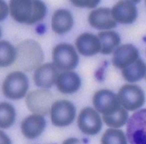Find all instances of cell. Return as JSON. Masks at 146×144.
I'll return each mask as SVG.
<instances>
[{
	"mask_svg": "<svg viewBox=\"0 0 146 144\" xmlns=\"http://www.w3.org/2000/svg\"><path fill=\"white\" fill-rule=\"evenodd\" d=\"M10 14L16 21L33 24L44 19L46 8L42 1L13 0L9 3Z\"/></svg>",
	"mask_w": 146,
	"mask_h": 144,
	"instance_id": "obj_1",
	"label": "cell"
},
{
	"mask_svg": "<svg viewBox=\"0 0 146 144\" xmlns=\"http://www.w3.org/2000/svg\"><path fill=\"white\" fill-rule=\"evenodd\" d=\"M16 53L18 65L26 72L37 68L44 60L41 46L33 40H26L20 42L16 46Z\"/></svg>",
	"mask_w": 146,
	"mask_h": 144,
	"instance_id": "obj_2",
	"label": "cell"
},
{
	"mask_svg": "<svg viewBox=\"0 0 146 144\" xmlns=\"http://www.w3.org/2000/svg\"><path fill=\"white\" fill-rule=\"evenodd\" d=\"M28 88V78L21 71H15L8 74L3 84L4 94L7 98L12 100L23 98Z\"/></svg>",
	"mask_w": 146,
	"mask_h": 144,
	"instance_id": "obj_3",
	"label": "cell"
},
{
	"mask_svg": "<svg viewBox=\"0 0 146 144\" xmlns=\"http://www.w3.org/2000/svg\"><path fill=\"white\" fill-rule=\"evenodd\" d=\"M52 60L58 69L68 71L78 65L79 57L74 48L67 44H60L52 51Z\"/></svg>",
	"mask_w": 146,
	"mask_h": 144,
	"instance_id": "obj_4",
	"label": "cell"
},
{
	"mask_svg": "<svg viewBox=\"0 0 146 144\" xmlns=\"http://www.w3.org/2000/svg\"><path fill=\"white\" fill-rule=\"evenodd\" d=\"M53 97L52 93L46 89H37L26 96V104L32 112L41 115H47L50 112L53 105Z\"/></svg>",
	"mask_w": 146,
	"mask_h": 144,
	"instance_id": "obj_5",
	"label": "cell"
},
{
	"mask_svg": "<svg viewBox=\"0 0 146 144\" xmlns=\"http://www.w3.org/2000/svg\"><path fill=\"white\" fill-rule=\"evenodd\" d=\"M126 135L131 144H146V109L131 116L127 121Z\"/></svg>",
	"mask_w": 146,
	"mask_h": 144,
	"instance_id": "obj_6",
	"label": "cell"
},
{
	"mask_svg": "<svg viewBox=\"0 0 146 144\" xmlns=\"http://www.w3.org/2000/svg\"><path fill=\"white\" fill-rule=\"evenodd\" d=\"M117 97L120 104L128 111L139 109L143 105L145 101L143 90L135 85L127 84L122 86Z\"/></svg>",
	"mask_w": 146,
	"mask_h": 144,
	"instance_id": "obj_7",
	"label": "cell"
},
{
	"mask_svg": "<svg viewBox=\"0 0 146 144\" xmlns=\"http://www.w3.org/2000/svg\"><path fill=\"white\" fill-rule=\"evenodd\" d=\"M76 114L75 106L68 100L54 102L51 108L52 123L58 127H64L74 121Z\"/></svg>",
	"mask_w": 146,
	"mask_h": 144,
	"instance_id": "obj_8",
	"label": "cell"
},
{
	"mask_svg": "<svg viewBox=\"0 0 146 144\" xmlns=\"http://www.w3.org/2000/svg\"><path fill=\"white\" fill-rule=\"evenodd\" d=\"M92 101L96 111L103 116L113 114L121 106L117 96L106 89H102L96 92Z\"/></svg>",
	"mask_w": 146,
	"mask_h": 144,
	"instance_id": "obj_9",
	"label": "cell"
},
{
	"mask_svg": "<svg viewBox=\"0 0 146 144\" xmlns=\"http://www.w3.org/2000/svg\"><path fill=\"white\" fill-rule=\"evenodd\" d=\"M77 124L80 129L89 135L97 134L102 127V122L99 113L91 107L83 108L79 114Z\"/></svg>",
	"mask_w": 146,
	"mask_h": 144,
	"instance_id": "obj_10",
	"label": "cell"
},
{
	"mask_svg": "<svg viewBox=\"0 0 146 144\" xmlns=\"http://www.w3.org/2000/svg\"><path fill=\"white\" fill-rule=\"evenodd\" d=\"M59 76L58 68L53 63H46L35 70L33 76L35 84L41 88L48 89L56 83Z\"/></svg>",
	"mask_w": 146,
	"mask_h": 144,
	"instance_id": "obj_11",
	"label": "cell"
},
{
	"mask_svg": "<svg viewBox=\"0 0 146 144\" xmlns=\"http://www.w3.org/2000/svg\"><path fill=\"white\" fill-rule=\"evenodd\" d=\"M139 56V51L134 45L125 44L117 48L114 51L113 64L115 67L123 69L136 61Z\"/></svg>",
	"mask_w": 146,
	"mask_h": 144,
	"instance_id": "obj_12",
	"label": "cell"
},
{
	"mask_svg": "<svg viewBox=\"0 0 146 144\" xmlns=\"http://www.w3.org/2000/svg\"><path fill=\"white\" fill-rule=\"evenodd\" d=\"M111 13L115 22L122 24H131L137 17V8L131 1H119L113 7Z\"/></svg>",
	"mask_w": 146,
	"mask_h": 144,
	"instance_id": "obj_13",
	"label": "cell"
},
{
	"mask_svg": "<svg viewBox=\"0 0 146 144\" xmlns=\"http://www.w3.org/2000/svg\"><path fill=\"white\" fill-rule=\"evenodd\" d=\"M89 24L99 30H108L115 27L117 22L112 16L111 10L100 8L91 12L88 17Z\"/></svg>",
	"mask_w": 146,
	"mask_h": 144,
	"instance_id": "obj_14",
	"label": "cell"
},
{
	"mask_svg": "<svg viewBox=\"0 0 146 144\" xmlns=\"http://www.w3.org/2000/svg\"><path fill=\"white\" fill-rule=\"evenodd\" d=\"M46 124L44 116L34 114L24 119L21 123V130L25 137L29 139L38 137L43 132Z\"/></svg>",
	"mask_w": 146,
	"mask_h": 144,
	"instance_id": "obj_15",
	"label": "cell"
},
{
	"mask_svg": "<svg viewBox=\"0 0 146 144\" xmlns=\"http://www.w3.org/2000/svg\"><path fill=\"white\" fill-rule=\"evenodd\" d=\"M78 52L85 56H92L101 50L100 41L96 36L90 33H83L77 38L75 42Z\"/></svg>",
	"mask_w": 146,
	"mask_h": 144,
	"instance_id": "obj_16",
	"label": "cell"
},
{
	"mask_svg": "<svg viewBox=\"0 0 146 144\" xmlns=\"http://www.w3.org/2000/svg\"><path fill=\"white\" fill-rule=\"evenodd\" d=\"M56 85L61 93L72 94L78 90L81 86V79L74 72L65 71L59 75Z\"/></svg>",
	"mask_w": 146,
	"mask_h": 144,
	"instance_id": "obj_17",
	"label": "cell"
},
{
	"mask_svg": "<svg viewBox=\"0 0 146 144\" xmlns=\"http://www.w3.org/2000/svg\"><path fill=\"white\" fill-rule=\"evenodd\" d=\"M73 24L71 13L63 9H59L54 12L52 17V30L59 34L68 31Z\"/></svg>",
	"mask_w": 146,
	"mask_h": 144,
	"instance_id": "obj_18",
	"label": "cell"
},
{
	"mask_svg": "<svg viewBox=\"0 0 146 144\" xmlns=\"http://www.w3.org/2000/svg\"><path fill=\"white\" fill-rule=\"evenodd\" d=\"M98 38L101 44L100 52L103 55L110 54L121 42L119 34L113 31L99 32Z\"/></svg>",
	"mask_w": 146,
	"mask_h": 144,
	"instance_id": "obj_19",
	"label": "cell"
},
{
	"mask_svg": "<svg viewBox=\"0 0 146 144\" xmlns=\"http://www.w3.org/2000/svg\"><path fill=\"white\" fill-rule=\"evenodd\" d=\"M145 73V64L139 58L129 67L122 69L123 77L129 82H135L140 80L144 77Z\"/></svg>",
	"mask_w": 146,
	"mask_h": 144,
	"instance_id": "obj_20",
	"label": "cell"
},
{
	"mask_svg": "<svg viewBox=\"0 0 146 144\" xmlns=\"http://www.w3.org/2000/svg\"><path fill=\"white\" fill-rule=\"evenodd\" d=\"M17 56L16 50L8 41L0 42V65L5 67L12 64Z\"/></svg>",
	"mask_w": 146,
	"mask_h": 144,
	"instance_id": "obj_21",
	"label": "cell"
},
{
	"mask_svg": "<svg viewBox=\"0 0 146 144\" xmlns=\"http://www.w3.org/2000/svg\"><path fill=\"white\" fill-rule=\"evenodd\" d=\"M16 118V112L13 106L8 102L0 104V127L7 129L13 124Z\"/></svg>",
	"mask_w": 146,
	"mask_h": 144,
	"instance_id": "obj_22",
	"label": "cell"
},
{
	"mask_svg": "<svg viewBox=\"0 0 146 144\" xmlns=\"http://www.w3.org/2000/svg\"><path fill=\"white\" fill-rule=\"evenodd\" d=\"M103 120L108 126L113 128L121 127L126 123L128 118V113L123 107L121 106L113 114L103 116Z\"/></svg>",
	"mask_w": 146,
	"mask_h": 144,
	"instance_id": "obj_23",
	"label": "cell"
},
{
	"mask_svg": "<svg viewBox=\"0 0 146 144\" xmlns=\"http://www.w3.org/2000/svg\"><path fill=\"white\" fill-rule=\"evenodd\" d=\"M101 144H127L124 133L121 130L108 129L101 138Z\"/></svg>",
	"mask_w": 146,
	"mask_h": 144,
	"instance_id": "obj_24",
	"label": "cell"
},
{
	"mask_svg": "<svg viewBox=\"0 0 146 144\" xmlns=\"http://www.w3.org/2000/svg\"><path fill=\"white\" fill-rule=\"evenodd\" d=\"M71 2L77 7H85L89 8H95L99 3V1H80V0H72Z\"/></svg>",
	"mask_w": 146,
	"mask_h": 144,
	"instance_id": "obj_25",
	"label": "cell"
},
{
	"mask_svg": "<svg viewBox=\"0 0 146 144\" xmlns=\"http://www.w3.org/2000/svg\"><path fill=\"white\" fill-rule=\"evenodd\" d=\"M0 3H1V20H3L8 13V7L4 2L1 1Z\"/></svg>",
	"mask_w": 146,
	"mask_h": 144,
	"instance_id": "obj_26",
	"label": "cell"
},
{
	"mask_svg": "<svg viewBox=\"0 0 146 144\" xmlns=\"http://www.w3.org/2000/svg\"><path fill=\"white\" fill-rule=\"evenodd\" d=\"M62 144H84L76 138H70L64 140Z\"/></svg>",
	"mask_w": 146,
	"mask_h": 144,
	"instance_id": "obj_27",
	"label": "cell"
},
{
	"mask_svg": "<svg viewBox=\"0 0 146 144\" xmlns=\"http://www.w3.org/2000/svg\"><path fill=\"white\" fill-rule=\"evenodd\" d=\"M1 133V144H11V141L7 135L3 131Z\"/></svg>",
	"mask_w": 146,
	"mask_h": 144,
	"instance_id": "obj_28",
	"label": "cell"
},
{
	"mask_svg": "<svg viewBox=\"0 0 146 144\" xmlns=\"http://www.w3.org/2000/svg\"><path fill=\"white\" fill-rule=\"evenodd\" d=\"M145 79H146V75H145Z\"/></svg>",
	"mask_w": 146,
	"mask_h": 144,
	"instance_id": "obj_29",
	"label": "cell"
},
{
	"mask_svg": "<svg viewBox=\"0 0 146 144\" xmlns=\"http://www.w3.org/2000/svg\"><path fill=\"white\" fill-rule=\"evenodd\" d=\"M145 3H146V1H145Z\"/></svg>",
	"mask_w": 146,
	"mask_h": 144,
	"instance_id": "obj_30",
	"label": "cell"
}]
</instances>
